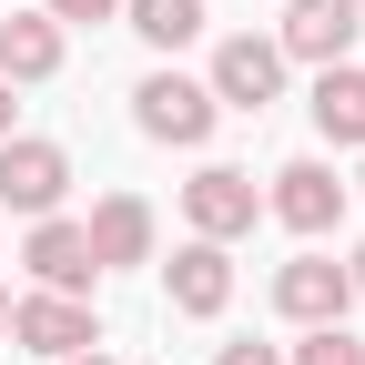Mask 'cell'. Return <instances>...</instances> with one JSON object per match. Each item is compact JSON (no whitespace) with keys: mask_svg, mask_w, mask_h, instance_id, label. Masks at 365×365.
<instances>
[{"mask_svg":"<svg viewBox=\"0 0 365 365\" xmlns=\"http://www.w3.org/2000/svg\"><path fill=\"white\" fill-rule=\"evenodd\" d=\"M163 284H173V314H223V304H234V254L193 234V244L163 264Z\"/></svg>","mask_w":365,"mask_h":365,"instance_id":"10","label":"cell"},{"mask_svg":"<svg viewBox=\"0 0 365 365\" xmlns=\"http://www.w3.org/2000/svg\"><path fill=\"white\" fill-rule=\"evenodd\" d=\"M71 193V153L61 143H31V132H11V143H0V213H51Z\"/></svg>","mask_w":365,"mask_h":365,"instance_id":"1","label":"cell"},{"mask_svg":"<svg viewBox=\"0 0 365 365\" xmlns=\"http://www.w3.org/2000/svg\"><path fill=\"white\" fill-rule=\"evenodd\" d=\"M314 132H325L335 153H365V71H314Z\"/></svg>","mask_w":365,"mask_h":365,"instance_id":"13","label":"cell"},{"mask_svg":"<svg viewBox=\"0 0 365 365\" xmlns=\"http://www.w3.org/2000/svg\"><path fill=\"white\" fill-rule=\"evenodd\" d=\"M355 31H365V11H355V0H294L274 51H284V61H314V71H335V61L355 51Z\"/></svg>","mask_w":365,"mask_h":365,"instance_id":"7","label":"cell"},{"mask_svg":"<svg viewBox=\"0 0 365 365\" xmlns=\"http://www.w3.org/2000/svg\"><path fill=\"white\" fill-rule=\"evenodd\" d=\"M213 365H284V355H274V345H223Z\"/></svg>","mask_w":365,"mask_h":365,"instance_id":"17","label":"cell"},{"mask_svg":"<svg viewBox=\"0 0 365 365\" xmlns=\"http://www.w3.org/2000/svg\"><path fill=\"white\" fill-rule=\"evenodd\" d=\"M11 335H21L41 365H61V355H91V345H102V325H91V304H81V294H21V304H11Z\"/></svg>","mask_w":365,"mask_h":365,"instance_id":"4","label":"cell"},{"mask_svg":"<svg viewBox=\"0 0 365 365\" xmlns=\"http://www.w3.org/2000/svg\"><path fill=\"white\" fill-rule=\"evenodd\" d=\"M11 112H21V102H11V81H0V143H11Z\"/></svg>","mask_w":365,"mask_h":365,"instance_id":"18","label":"cell"},{"mask_svg":"<svg viewBox=\"0 0 365 365\" xmlns=\"http://www.w3.org/2000/svg\"><path fill=\"white\" fill-rule=\"evenodd\" d=\"M264 203L284 213L294 234H335V213H345V182H335V163H284Z\"/></svg>","mask_w":365,"mask_h":365,"instance_id":"8","label":"cell"},{"mask_svg":"<svg viewBox=\"0 0 365 365\" xmlns=\"http://www.w3.org/2000/svg\"><path fill=\"white\" fill-rule=\"evenodd\" d=\"M213 102L223 112H264L274 102V91H284V51H274V41H254V31H234V41H223V51H213Z\"/></svg>","mask_w":365,"mask_h":365,"instance_id":"5","label":"cell"},{"mask_svg":"<svg viewBox=\"0 0 365 365\" xmlns=\"http://www.w3.org/2000/svg\"><path fill=\"white\" fill-rule=\"evenodd\" d=\"M345 304H355V284L335 254H294L274 274V314H294V325H345Z\"/></svg>","mask_w":365,"mask_h":365,"instance_id":"6","label":"cell"},{"mask_svg":"<svg viewBox=\"0 0 365 365\" xmlns=\"http://www.w3.org/2000/svg\"><path fill=\"white\" fill-rule=\"evenodd\" d=\"M213 112H223V102H213L203 81H182V71H153L143 91H132V122H143L153 143H182V153L213 132Z\"/></svg>","mask_w":365,"mask_h":365,"instance_id":"3","label":"cell"},{"mask_svg":"<svg viewBox=\"0 0 365 365\" xmlns=\"http://www.w3.org/2000/svg\"><path fill=\"white\" fill-rule=\"evenodd\" d=\"M345 284H355V294H365V254H355V264H345Z\"/></svg>","mask_w":365,"mask_h":365,"instance_id":"19","label":"cell"},{"mask_svg":"<svg viewBox=\"0 0 365 365\" xmlns=\"http://www.w3.org/2000/svg\"><path fill=\"white\" fill-rule=\"evenodd\" d=\"M41 11H51V21H112L122 0H41Z\"/></svg>","mask_w":365,"mask_h":365,"instance_id":"16","label":"cell"},{"mask_svg":"<svg viewBox=\"0 0 365 365\" xmlns=\"http://www.w3.org/2000/svg\"><path fill=\"white\" fill-rule=\"evenodd\" d=\"M31 274H41V294H91V244H81V223H61V213H41L31 223V254H21Z\"/></svg>","mask_w":365,"mask_h":365,"instance_id":"9","label":"cell"},{"mask_svg":"<svg viewBox=\"0 0 365 365\" xmlns=\"http://www.w3.org/2000/svg\"><path fill=\"white\" fill-rule=\"evenodd\" d=\"M182 213H193V234H203V244H234V234H254L264 193H254V173H234V163H203L193 182H182Z\"/></svg>","mask_w":365,"mask_h":365,"instance_id":"2","label":"cell"},{"mask_svg":"<svg viewBox=\"0 0 365 365\" xmlns=\"http://www.w3.org/2000/svg\"><path fill=\"white\" fill-rule=\"evenodd\" d=\"M61 365H112V355H102V345H91V355H61Z\"/></svg>","mask_w":365,"mask_h":365,"instance_id":"20","label":"cell"},{"mask_svg":"<svg viewBox=\"0 0 365 365\" xmlns=\"http://www.w3.org/2000/svg\"><path fill=\"white\" fill-rule=\"evenodd\" d=\"M122 11H132V31H143L153 51H182V41L203 31V0H122Z\"/></svg>","mask_w":365,"mask_h":365,"instance_id":"14","label":"cell"},{"mask_svg":"<svg viewBox=\"0 0 365 365\" xmlns=\"http://www.w3.org/2000/svg\"><path fill=\"white\" fill-rule=\"evenodd\" d=\"M81 244H91V264H143L153 254V203L143 193H102L91 223H81Z\"/></svg>","mask_w":365,"mask_h":365,"instance_id":"11","label":"cell"},{"mask_svg":"<svg viewBox=\"0 0 365 365\" xmlns=\"http://www.w3.org/2000/svg\"><path fill=\"white\" fill-rule=\"evenodd\" d=\"M284 365H365V345H355L345 325H304V345H294Z\"/></svg>","mask_w":365,"mask_h":365,"instance_id":"15","label":"cell"},{"mask_svg":"<svg viewBox=\"0 0 365 365\" xmlns=\"http://www.w3.org/2000/svg\"><path fill=\"white\" fill-rule=\"evenodd\" d=\"M0 335H11V294H0Z\"/></svg>","mask_w":365,"mask_h":365,"instance_id":"21","label":"cell"},{"mask_svg":"<svg viewBox=\"0 0 365 365\" xmlns=\"http://www.w3.org/2000/svg\"><path fill=\"white\" fill-rule=\"evenodd\" d=\"M61 71V21L51 11H11V21H0V81H51Z\"/></svg>","mask_w":365,"mask_h":365,"instance_id":"12","label":"cell"}]
</instances>
